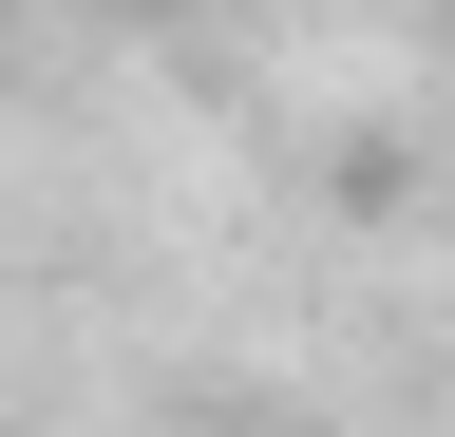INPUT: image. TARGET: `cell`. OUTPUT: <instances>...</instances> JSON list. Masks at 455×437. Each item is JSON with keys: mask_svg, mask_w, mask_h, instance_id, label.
I'll use <instances>...</instances> for the list:
<instances>
[]
</instances>
